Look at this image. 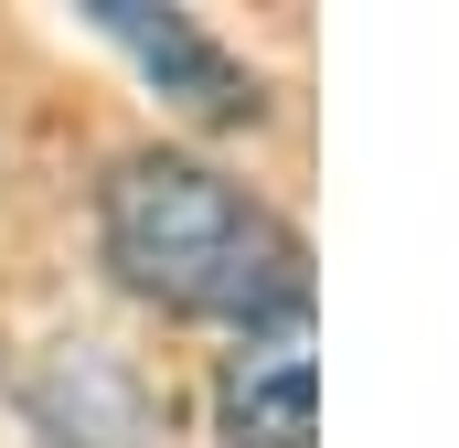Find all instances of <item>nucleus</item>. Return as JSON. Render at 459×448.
I'll return each instance as SVG.
<instances>
[{"instance_id": "obj_1", "label": "nucleus", "mask_w": 459, "mask_h": 448, "mask_svg": "<svg viewBox=\"0 0 459 448\" xmlns=\"http://www.w3.org/2000/svg\"><path fill=\"white\" fill-rule=\"evenodd\" d=\"M97 256L128 299L171 321L267 341L310 321V235L193 150H117L97 182Z\"/></svg>"}, {"instance_id": "obj_2", "label": "nucleus", "mask_w": 459, "mask_h": 448, "mask_svg": "<svg viewBox=\"0 0 459 448\" xmlns=\"http://www.w3.org/2000/svg\"><path fill=\"white\" fill-rule=\"evenodd\" d=\"M86 22H97V32H108V43H117V54H128L182 117H204V128H246V117L267 108L256 65L225 54L193 11H160V0H86Z\"/></svg>"}, {"instance_id": "obj_3", "label": "nucleus", "mask_w": 459, "mask_h": 448, "mask_svg": "<svg viewBox=\"0 0 459 448\" xmlns=\"http://www.w3.org/2000/svg\"><path fill=\"white\" fill-rule=\"evenodd\" d=\"M214 438L225 448H321V363L299 332L235 341L214 374Z\"/></svg>"}]
</instances>
